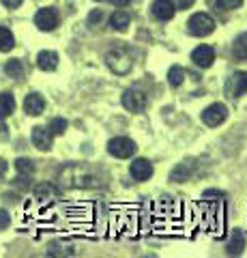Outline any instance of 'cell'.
I'll return each mask as SVG.
<instances>
[{
    "label": "cell",
    "instance_id": "1",
    "mask_svg": "<svg viewBox=\"0 0 247 258\" xmlns=\"http://www.w3.org/2000/svg\"><path fill=\"white\" fill-rule=\"evenodd\" d=\"M60 181H62L65 187H79V189H93V187H99L101 185L99 176L86 166H69V168H65L62 174H60Z\"/></svg>",
    "mask_w": 247,
    "mask_h": 258
},
{
    "label": "cell",
    "instance_id": "2",
    "mask_svg": "<svg viewBox=\"0 0 247 258\" xmlns=\"http://www.w3.org/2000/svg\"><path fill=\"white\" fill-rule=\"evenodd\" d=\"M106 62H108V67L112 69L114 74H118V76L129 74V71H131V64H133L129 50H127V47H121V45L112 47V50L106 54Z\"/></svg>",
    "mask_w": 247,
    "mask_h": 258
},
{
    "label": "cell",
    "instance_id": "3",
    "mask_svg": "<svg viewBox=\"0 0 247 258\" xmlns=\"http://www.w3.org/2000/svg\"><path fill=\"white\" fill-rule=\"evenodd\" d=\"M187 30H189V35H194V37H206L215 30V20L209 13H194L187 20Z\"/></svg>",
    "mask_w": 247,
    "mask_h": 258
},
{
    "label": "cell",
    "instance_id": "4",
    "mask_svg": "<svg viewBox=\"0 0 247 258\" xmlns=\"http://www.w3.org/2000/svg\"><path fill=\"white\" fill-rule=\"evenodd\" d=\"M135 142L131 138H125V136H118V138H112L108 142V153L110 155H114L118 159H127V157H131L133 153H135Z\"/></svg>",
    "mask_w": 247,
    "mask_h": 258
},
{
    "label": "cell",
    "instance_id": "5",
    "mask_svg": "<svg viewBox=\"0 0 247 258\" xmlns=\"http://www.w3.org/2000/svg\"><path fill=\"white\" fill-rule=\"evenodd\" d=\"M146 103H148L146 95L142 93V91H138V88H129V91L123 93V106L129 110V112H133V114H138V112H144L146 110Z\"/></svg>",
    "mask_w": 247,
    "mask_h": 258
},
{
    "label": "cell",
    "instance_id": "6",
    "mask_svg": "<svg viewBox=\"0 0 247 258\" xmlns=\"http://www.w3.org/2000/svg\"><path fill=\"white\" fill-rule=\"evenodd\" d=\"M226 118H228V108L224 103H211V106L202 112V120H204V125H209V127H217L224 123Z\"/></svg>",
    "mask_w": 247,
    "mask_h": 258
},
{
    "label": "cell",
    "instance_id": "7",
    "mask_svg": "<svg viewBox=\"0 0 247 258\" xmlns=\"http://www.w3.org/2000/svg\"><path fill=\"white\" fill-rule=\"evenodd\" d=\"M243 93H247V71H236L228 78L226 82V95L228 97H241Z\"/></svg>",
    "mask_w": 247,
    "mask_h": 258
},
{
    "label": "cell",
    "instance_id": "8",
    "mask_svg": "<svg viewBox=\"0 0 247 258\" xmlns=\"http://www.w3.org/2000/svg\"><path fill=\"white\" fill-rule=\"evenodd\" d=\"M35 24L39 30H45L50 32L58 26V13L52 9V7H45V9H39L35 15Z\"/></svg>",
    "mask_w": 247,
    "mask_h": 258
},
{
    "label": "cell",
    "instance_id": "9",
    "mask_svg": "<svg viewBox=\"0 0 247 258\" xmlns=\"http://www.w3.org/2000/svg\"><path fill=\"white\" fill-rule=\"evenodd\" d=\"M191 60H194V64L200 69L211 67L213 60H215V50L211 45H198L196 50L191 52Z\"/></svg>",
    "mask_w": 247,
    "mask_h": 258
},
{
    "label": "cell",
    "instance_id": "10",
    "mask_svg": "<svg viewBox=\"0 0 247 258\" xmlns=\"http://www.w3.org/2000/svg\"><path fill=\"white\" fill-rule=\"evenodd\" d=\"M129 172L135 181H148L150 176H153V164H150L148 159H135L131 161V168H129Z\"/></svg>",
    "mask_w": 247,
    "mask_h": 258
},
{
    "label": "cell",
    "instance_id": "11",
    "mask_svg": "<svg viewBox=\"0 0 247 258\" xmlns=\"http://www.w3.org/2000/svg\"><path fill=\"white\" fill-rule=\"evenodd\" d=\"M150 11H153V15L157 20H172L174 13H177V7H174L172 0H155L153 7H150Z\"/></svg>",
    "mask_w": 247,
    "mask_h": 258
},
{
    "label": "cell",
    "instance_id": "12",
    "mask_svg": "<svg viewBox=\"0 0 247 258\" xmlns=\"http://www.w3.org/2000/svg\"><path fill=\"white\" fill-rule=\"evenodd\" d=\"M33 144L39 151H50L52 149V132L41 125L33 127Z\"/></svg>",
    "mask_w": 247,
    "mask_h": 258
},
{
    "label": "cell",
    "instance_id": "13",
    "mask_svg": "<svg viewBox=\"0 0 247 258\" xmlns=\"http://www.w3.org/2000/svg\"><path fill=\"white\" fill-rule=\"evenodd\" d=\"M24 110H26V114H30V116H39L45 110V99L37 93H30L26 99H24Z\"/></svg>",
    "mask_w": 247,
    "mask_h": 258
},
{
    "label": "cell",
    "instance_id": "14",
    "mask_svg": "<svg viewBox=\"0 0 247 258\" xmlns=\"http://www.w3.org/2000/svg\"><path fill=\"white\" fill-rule=\"evenodd\" d=\"M37 67L41 71H54L58 67V54L52 50H43L37 56Z\"/></svg>",
    "mask_w": 247,
    "mask_h": 258
},
{
    "label": "cell",
    "instance_id": "15",
    "mask_svg": "<svg viewBox=\"0 0 247 258\" xmlns=\"http://www.w3.org/2000/svg\"><path fill=\"white\" fill-rule=\"evenodd\" d=\"M131 24V15L127 13L125 9H118L112 13V18H110V26L114 30H127V26Z\"/></svg>",
    "mask_w": 247,
    "mask_h": 258
},
{
    "label": "cell",
    "instance_id": "16",
    "mask_svg": "<svg viewBox=\"0 0 247 258\" xmlns=\"http://www.w3.org/2000/svg\"><path fill=\"white\" fill-rule=\"evenodd\" d=\"M232 56L236 60H247V32L238 35L232 43Z\"/></svg>",
    "mask_w": 247,
    "mask_h": 258
},
{
    "label": "cell",
    "instance_id": "17",
    "mask_svg": "<svg viewBox=\"0 0 247 258\" xmlns=\"http://www.w3.org/2000/svg\"><path fill=\"white\" fill-rule=\"evenodd\" d=\"M15 110V99L11 93H0V120L11 116Z\"/></svg>",
    "mask_w": 247,
    "mask_h": 258
},
{
    "label": "cell",
    "instance_id": "18",
    "mask_svg": "<svg viewBox=\"0 0 247 258\" xmlns=\"http://www.w3.org/2000/svg\"><path fill=\"white\" fill-rule=\"evenodd\" d=\"M245 249V235L241 230H236L234 232V237L230 239V243H228V247H226V252L230 254V256H238Z\"/></svg>",
    "mask_w": 247,
    "mask_h": 258
},
{
    "label": "cell",
    "instance_id": "19",
    "mask_svg": "<svg viewBox=\"0 0 247 258\" xmlns=\"http://www.w3.org/2000/svg\"><path fill=\"white\" fill-rule=\"evenodd\" d=\"M5 74L9 76V78H13V80L22 78L24 76V64H22V60H18V58L9 60V62L5 64Z\"/></svg>",
    "mask_w": 247,
    "mask_h": 258
},
{
    "label": "cell",
    "instance_id": "20",
    "mask_svg": "<svg viewBox=\"0 0 247 258\" xmlns=\"http://www.w3.org/2000/svg\"><path fill=\"white\" fill-rule=\"evenodd\" d=\"M15 45V39L9 28H0V52H11Z\"/></svg>",
    "mask_w": 247,
    "mask_h": 258
},
{
    "label": "cell",
    "instance_id": "21",
    "mask_svg": "<svg viewBox=\"0 0 247 258\" xmlns=\"http://www.w3.org/2000/svg\"><path fill=\"white\" fill-rule=\"evenodd\" d=\"M54 196H56V189H54L50 183H41V185L35 187V198L37 200H50Z\"/></svg>",
    "mask_w": 247,
    "mask_h": 258
},
{
    "label": "cell",
    "instance_id": "22",
    "mask_svg": "<svg viewBox=\"0 0 247 258\" xmlns=\"http://www.w3.org/2000/svg\"><path fill=\"white\" fill-rule=\"evenodd\" d=\"M189 174H191V166H189V164H179V166L172 170L170 179H172V181H177V183H181V181H187V179H189Z\"/></svg>",
    "mask_w": 247,
    "mask_h": 258
},
{
    "label": "cell",
    "instance_id": "23",
    "mask_svg": "<svg viewBox=\"0 0 247 258\" xmlns=\"http://www.w3.org/2000/svg\"><path fill=\"white\" fill-rule=\"evenodd\" d=\"M183 80H185V71H183V67H170V71H168V82H170V86H181L183 84Z\"/></svg>",
    "mask_w": 247,
    "mask_h": 258
},
{
    "label": "cell",
    "instance_id": "24",
    "mask_svg": "<svg viewBox=\"0 0 247 258\" xmlns=\"http://www.w3.org/2000/svg\"><path fill=\"white\" fill-rule=\"evenodd\" d=\"M47 129L52 132V136H62L67 129V120L65 118H52L50 125H47Z\"/></svg>",
    "mask_w": 247,
    "mask_h": 258
},
{
    "label": "cell",
    "instance_id": "25",
    "mask_svg": "<svg viewBox=\"0 0 247 258\" xmlns=\"http://www.w3.org/2000/svg\"><path fill=\"white\" fill-rule=\"evenodd\" d=\"M243 5V0H215V7L219 11H232V9H238Z\"/></svg>",
    "mask_w": 247,
    "mask_h": 258
},
{
    "label": "cell",
    "instance_id": "26",
    "mask_svg": "<svg viewBox=\"0 0 247 258\" xmlns=\"http://www.w3.org/2000/svg\"><path fill=\"white\" fill-rule=\"evenodd\" d=\"M15 168H18L20 174H33L35 172V164L30 159H24V157L15 161Z\"/></svg>",
    "mask_w": 247,
    "mask_h": 258
},
{
    "label": "cell",
    "instance_id": "27",
    "mask_svg": "<svg viewBox=\"0 0 247 258\" xmlns=\"http://www.w3.org/2000/svg\"><path fill=\"white\" fill-rule=\"evenodd\" d=\"M9 224H11V215L7 213L5 209H0V230H5Z\"/></svg>",
    "mask_w": 247,
    "mask_h": 258
},
{
    "label": "cell",
    "instance_id": "28",
    "mask_svg": "<svg viewBox=\"0 0 247 258\" xmlns=\"http://www.w3.org/2000/svg\"><path fill=\"white\" fill-rule=\"evenodd\" d=\"M5 7H9V9H18V7L22 5V0H0Z\"/></svg>",
    "mask_w": 247,
    "mask_h": 258
},
{
    "label": "cell",
    "instance_id": "29",
    "mask_svg": "<svg viewBox=\"0 0 247 258\" xmlns=\"http://www.w3.org/2000/svg\"><path fill=\"white\" fill-rule=\"evenodd\" d=\"M191 5H194V0H177L174 7H177V9H189Z\"/></svg>",
    "mask_w": 247,
    "mask_h": 258
},
{
    "label": "cell",
    "instance_id": "30",
    "mask_svg": "<svg viewBox=\"0 0 247 258\" xmlns=\"http://www.w3.org/2000/svg\"><path fill=\"white\" fill-rule=\"evenodd\" d=\"M7 170H9V164H7L5 159H0V179L7 174Z\"/></svg>",
    "mask_w": 247,
    "mask_h": 258
},
{
    "label": "cell",
    "instance_id": "31",
    "mask_svg": "<svg viewBox=\"0 0 247 258\" xmlns=\"http://www.w3.org/2000/svg\"><path fill=\"white\" fill-rule=\"evenodd\" d=\"M101 18H103V13H101V11H93V13H91V18H89V20H91V22H99Z\"/></svg>",
    "mask_w": 247,
    "mask_h": 258
},
{
    "label": "cell",
    "instance_id": "32",
    "mask_svg": "<svg viewBox=\"0 0 247 258\" xmlns=\"http://www.w3.org/2000/svg\"><path fill=\"white\" fill-rule=\"evenodd\" d=\"M108 3H112L114 7H127L129 5V0H108Z\"/></svg>",
    "mask_w": 247,
    "mask_h": 258
}]
</instances>
